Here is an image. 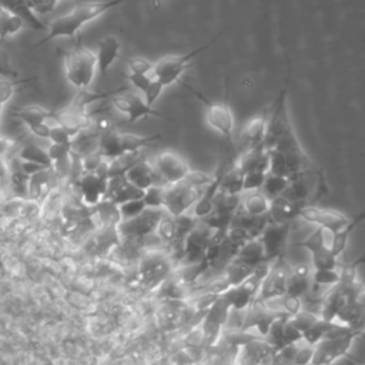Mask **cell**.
Returning a JSON list of instances; mask_svg holds the SVG:
<instances>
[{
    "label": "cell",
    "mask_w": 365,
    "mask_h": 365,
    "mask_svg": "<svg viewBox=\"0 0 365 365\" xmlns=\"http://www.w3.org/2000/svg\"><path fill=\"white\" fill-rule=\"evenodd\" d=\"M312 285H322V287H332L341 281V268L332 269H314L312 271Z\"/></svg>",
    "instance_id": "74e56055"
},
{
    "label": "cell",
    "mask_w": 365,
    "mask_h": 365,
    "mask_svg": "<svg viewBox=\"0 0 365 365\" xmlns=\"http://www.w3.org/2000/svg\"><path fill=\"white\" fill-rule=\"evenodd\" d=\"M144 191L133 185L124 174L121 175H111L107 180V188L103 200H107L110 202H114L117 205L135 200V198H143Z\"/></svg>",
    "instance_id": "2e32d148"
},
{
    "label": "cell",
    "mask_w": 365,
    "mask_h": 365,
    "mask_svg": "<svg viewBox=\"0 0 365 365\" xmlns=\"http://www.w3.org/2000/svg\"><path fill=\"white\" fill-rule=\"evenodd\" d=\"M204 190L205 188H200V187L192 185L185 178L178 181V182L168 184V185L164 187L163 208L174 217H177L180 214H184L188 210H191V207L201 197Z\"/></svg>",
    "instance_id": "277c9868"
},
{
    "label": "cell",
    "mask_w": 365,
    "mask_h": 365,
    "mask_svg": "<svg viewBox=\"0 0 365 365\" xmlns=\"http://www.w3.org/2000/svg\"><path fill=\"white\" fill-rule=\"evenodd\" d=\"M97 56L87 47H76L64 56V73L67 81L77 90L87 88L96 76Z\"/></svg>",
    "instance_id": "7a4b0ae2"
},
{
    "label": "cell",
    "mask_w": 365,
    "mask_h": 365,
    "mask_svg": "<svg viewBox=\"0 0 365 365\" xmlns=\"http://www.w3.org/2000/svg\"><path fill=\"white\" fill-rule=\"evenodd\" d=\"M282 338H284V345L287 348V346L302 342V332L295 325H292L291 321L287 318L282 328Z\"/></svg>",
    "instance_id": "f6af8a7d"
},
{
    "label": "cell",
    "mask_w": 365,
    "mask_h": 365,
    "mask_svg": "<svg viewBox=\"0 0 365 365\" xmlns=\"http://www.w3.org/2000/svg\"><path fill=\"white\" fill-rule=\"evenodd\" d=\"M36 78L37 77H29L24 80H11V78L0 77V106H4L11 98V96L16 93V90L20 84L24 86Z\"/></svg>",
    "instance_id": "f35d334b"
},
{
    "label": "cell",
    "mask_w": 365,
    "mask_h": 365,
    "mask_svg": "<svg viewBox=\"0 0 365 365\" xmlns=\"http://www.w3.org/2000/svg\"><path fill=\"white\" fill-rule=\"evenodd\" d=\"M291 321L292 325H295L301 332H304L305 329H308L311 325H314L317 321L321 319V317L309 309H301L298 314H295L294 317L288 318Z\"/></svg>",
    "instance_id": "60d3db41"
},
{
    "label": "cell",
    "mask_w": 365,
    "mask_h": 365,
    "mask_svg": "<svg viewBox=\"0 0 365 365\" xmlns=\"http://www.w3.org/2000/svg\"><path fill=\"white\" fill-rule=\"evenodd\" d=\"M298 217L307 222L315 224L317 227H322L331 232H338L355 221L339 211L319 208V207L307 205V204L299 208Z\"/></svg>",
    "instance_id": "30bf717a"
},
{
    "label": "cell",
    "mask_w": 365,
    "mask_h": 365,
    "mask_svg": "<svg viewBox=\"0 0 365 365\" xmlns=\"http://www.w3.org/2000/svg\"><path fill=\"white\" fill-rule=\"evenodd\" d=\"M46 170L29 177V194L34 198L44 197L50 190V175L46 173Z\"/></svg>",
    "instance_id": "e575fe53"
},
{
    "label": "cell",
    "mask_w": 365,
    "mask_h": 365,
    "mask_svg": "<svg viewBox=\"0 0 365 365\" xmlns=\"http://www.w3.org/2000/svg\"><path fill=\"white\" fill-rule=\"evenodd\" d=\"M291 231V222H274L269 221L262 232L259 234V241L264 248L265 258L268 261H274L278 257H282L284 250L288 242Z\"/></svg>",
    "instance_id": "4fadbf2b"
},
{
    "label": "cell",
    "mask_w": 365,
    "mask_h": 365,
    "mask_svg": "<svg viewBox=\"0 0 365 365\" xmlns=\"http://www.w3.org/2000/svg\"><path fill=\"white\" fill-rule=\"evenodd\" d=\"M312 275H301L297 272H289L288 281H287V292L289 295H295L299 298H304L311 291V279Z\"/></svg>",
    "instance_id": "4dcf8cb0"
},
{
    "label": "cell",
    "mask_w": 365,
    "mask_h": 365,
    "mask_svg": "<svg viewBox=\"0 0 365 365\" xmlns=\"http://www.w3.org/2000/svg\"><path fill=\"white\" fill-rule=\"evenodd\" d=\"M332 234L331 231L322 228V227H317L315 231H312L307 238H304L302 241L298 242V245H301L302 248L308 250L309 252H314L317 250H321L324 247L329 248L331 245V240H332Z\"/></svg>",
    "instance_id": "f546056e"
},
{
    "label": "cell",
    "mask_w": 365,
    "mask_h": 365,
    "mask_svg": "<svg viewBox=\"0 0 365 365\" xmlns=\"http://www.w3.org/2000/svg\"><path fill=\"white\" fill-rule=\"evenodd\" d=\"M359 334L348 331L345 334L324 338L314 346L311 365H332L335 361L348 356L355 338Z\"/></svg>",
    "instance_id": "5b68a950"
},
{
    "label": "cell",
    "mask_w": 365,
    "mask_h": 365,
    "mask_svg": "<svg viewBox=\"0 0 365 365\" xmlns=\"http://www.w3.org/2000/svg\"><path fill=\"white\" fill-rule=\"evenodd\" d=\"M268 127V114H259L247 121L241 134V153L264 145Z\"/></svg>",
    "instance_id": "e0dca14e"
},
{
    "label": "cell",
    "mask_w": 365,
    "mask_h": 365,
    "mask_svg": "<svg viewBox=\"0 0 365 365\" xmlns=\"http://www.w3.org/2000/svg\"><path fill=\"white\" fill-rule=\"evenodd\" d=\"M53 111L51 110H47L41 106H37V104H33V106H27V107H23L20 110H17L14 113V115L21 121L24 123L27 127L29 125H33V124H38V123H44L48 117H51Z\"/></svg>",
    "instance_id": "83f0119b"
},
{
    "label": "cell",
    "mask_w": 365,
    "mask_h": 365,
    "mask_svg": "<svg viewBox=\"0 0 365 365\" xmlns=\"http://www.w3.org/2000/svg\"><path fill=\"white\" fill-rule=\"evenodd\" d=\"M356 221H358V220H355V221H354L351 225H348L346 228H344V230H341V231L332 234V240H331L329 250H331V252H332L335 257H339V255L345 251L349 232L352 231V228H354V225L356 224Z\"/></svg>",
    "instance_id": "ab89813d"
},
{
    "label": "cell",
    "mask_w": 365,
    "mask_h": 365,
    "mask_svg": "<svg viewBox=\"0 0 365 365\" xmlns=\"http://www.w3.org/2000/svg\"><path fill=\"white\" fill-rule=\"evenodd\" d=\"M0 6L11 11L13 14L23 19L26 26L34 29V30H44L46 24L40 21L37 14L30 7L29 0H0Z\"/></svg>",
    "instance_id": "cb8c5ba5"
},
{
    "label": "cell",
    "mask_w": 365,
    "mask_h": 365,
    "mask_svg": "<svg viewBox=\"0 0 365 365\" xmlns=\"http://www.w3.org/2000/svg\"><path fill=\"white\" fill-rule=\"evenodd\" d=\"M164 211V208L145 207L138 215L120 221L117 225V232L127 240H141L151 235L155 232Z\"/></svg>",
    "instance_id": "8992f818"
},
{
    "label": "cell",
    "mask_w": 365,
    "mask_h": 365,
    "mask_svg": "<svg viewBox=\"0 0 365 365\" xmlns=\"http://www.w3.org/2000/svg\"><path fill=\"white\" fill-rule=\"evenodd\" d=\"M265 177H267V171H261V170L245 173L244 181H242V192L261 190V187L265 181Z\"/></svg>",
    "instance_id": "b9f144b4"
},
{
    "label": "cell",
    "mask_w": 365,
    "mask_h": 365,
    "mask_svg": "<svg viewBox=\"0 0 365 365\" xmlns=\"http://www.w3.org/2000/svg\"><path fill=\"white\" fill-rule=\"evenodd\" d=\"M110 103L117 111L127 115L130 123L137 121V120L144 118V117L164 118V115L160 111L150 107L145 103L144 97L138 96L137 93H125V94H118V96L114 94V96H111Z\"/></svg>",
    "instance_id": "5bb4252c"
},
{
    "label": "cell",
    "mask_w": 365,
    "mask_h": 365,
    "mask_svg": "<svg viewBox=\"0 0 365 365\" xmlns=\"http://www.w3.org/2000/svg\"><path fill=\"white\" fill-rule=\"evenodd\" d=\"M288 184H289V178L267 173V177H265V181H264L262 187H261V191H262L269 200H272V198L281 195V194L284 192V190L287 188Z\"/></svg>",
    "instance_id": "d590c367"
},
{
    "label": "cell",
    "mask_w": 365,
    "mask_h": 365,
    "mask_svg": "<svg viewBox=\"0 0 365 365\" xmlns=\"http://www.w3.org/2000/svg\"><path fill=\"white\" fill-rule=\"evenodd\" d=\"M127 66L130 68V73H137V74H151L153 73V66L154 63L148 61L144 57H133L127 60Z\"/></svg>",
    "instance_id": "7dc6e473"
},
{
    "label": "cell",
    "mask_w": 365,
    "mask_h": 365,
    "mask_svg": "<svg viewBox=\"0 0 365 365\" xmlns=\"http://www.w3.org/2000/svg\"><path fill=\"white\" fill-rule=\"evenodd\" d=\"M164 88H165V87H164L158 80L153 78V81L150 83V86L147 87V90L143 93L145 103H147L150 107H153L154 103H155V101L158 100V97L161 96V93H163Z\"/></svg>",
    "instance_id": "f907efd6"
},
{
    "label": "cell",
    "mask_w": 365,
    "mask_h": 365,
    "mask_svg": "<svg viewBox=\"0 0 365 365\" xmlns=\"http://www.w3.org/2000/svg\"><path fill=\"white\" fill-rule=\"evenodd\" d=\"M154 168L165 185L178 182L191 171L188 163L175 151L164 150L154 160Z\"/></svg>",
    "instance_id": "7c38bea8"
},
{
    "label": "cell",
    "mask_w": 365,
    "mask_h": 365,
    "mask_svg": "<svg viewBox=\"0 0 365 365\" xmlns=\"http://www.w3.org/2000/svg\"><path fill=\"white\" fill-rule=\"evenodd\" d=\"M121 51V43L115 36H104L103 38L98 40L97 43V70H100V73L103 76H106L108 73V68L111 67V64L117 60L118 54Z\"/></svg>",
    "instance_id": "d6986e66"
},
{
    "label": "cell",
    "mask_w": 365,
    "mask_h": 365,
    "mask_svg": "<svg viewBox=\"0 0 365 365\" xmlns=\"http://www.w3.org/2000/svg\"><path fill=\"white\" fill-rule=\"evenodd\" d=\"M269 204L271 200L261 190H254L241 194L238 208L250 215H267L269 212Z\"/></svg>",
    "instance_id": "7402d4cb"
},
{
    "label": "cell",
    "mask_w": 365,
    "mask_h": 365,
    "mask_svg": "<svg viewBox=\"0 0 365 365\" xmlns=\"http://www.w3.org/2000/svg\"><path fill=\"white\" fill-rule=\"evenodd\" d=\"M205 110V123L210 128L217 131L225 138H231L234 131V114L227 103H210L207 101Z\"/></svg>",
    "instance_id": "9a60e30c"
},
{
    "label": "cell",
    "mask_w": 365,
    "mask_h": 365,
    "mask_svg": "<svg viewBox=\"0 0 365 365\" xmlns=\"http://www.w3.org/2000/svg\"><path fill=\"white\" fill-rule=\"evenodd\" d=\"M334 324H335L334 321H325L321 318L319 321H317L314 325H311L308 329L302 332V342L315 346L319 341L325 338V335L334 327Z\"/></svg>",
    "instance_id": "1f68e13d"
},
{
    "label": "cell",
    "mask_w": 365,
    "mask_h": 365,
    "mask_svg": "<svg viewBox=\"0 0 365 365\" xmlns=\"http://www.w3.org/2000/svg\"><path fill=\"white\" fill-rule=\"evenodd\" d=\"M312 355H314V346L304 344L302 348H297L292 351L291 365H311Z\"/></svg>",
    "instance_id": "bcb514c9"
},
{
    "label": "cell",
    "mask_w": 365,
    "mask_h": 365,
    "mask_svg": "<svg viewBox=\"0 0 365 365\" xmlns=\"http://www.w3.org/2000/svg\"><path fill=\"white\" fill-rule=\"evenodd\" d=\"M26 23L19 16L13 14L3 6H0V38H7L23 30Z\"/></svg>",
    "instance_id": "f1b7e54d"
},
{
    "label": "cell",
    "mask_w": 365,
    "mask_h": 365,
    "mask_svg": "<svg viewBox=\"0 0 365 365\" xmlns=\"http://www.w3.org/2000/svg\"><path fill=\"white\" fill-rule=\"evenodd\" d=\"M160 134L154 135H135L131 133H120L115 130H108L98 137L97 150L103 154L104 158L111 160L120 154L143 150L144 147L160 140Z\"/></svg>",
    "instance_id": "3957f363"
},
{
    "label": "cell",
    "mask_w": 365,
    "mask_h": 365,
    "mask_svg": "<svg viewBox=\"0 0 365 365\" xmlns=\"http://www.w3.org/2000/svg\"><path fill=\"white\" fill-rule=\"evenodd\" d=\"M6 147H7V143H6V140L0 137V153H3V151L6 150Z\"/></svg>",
    "instance_id": "11a10c76"
},
{
    "label": "cell",
    "mask_w": 365,
    "mask_h": 365,
    "mask_svg": "<svg viewBox=\"0 0 365 365\" xmlns=\"http://www.w3.org/2000/svg\"><path fill=\"white\" fill-rule=\"evenodd\" d=\"M107 180H108L107 175H103L96 171L84 175L80 180V188L83 191V197L91 204L100 202L106 194Z\"/></svg>",
    "instance_id": "ffe728a7"
},
{
    "label": "cell",
    "mask_w": 365,
    "mask_h": 365,
    "mask_svg": "<svg viewBox=\"0 0 365 365\" xmlns=\"http://www.w3.org/2000/svg\"><path fill=\"white\" fill-rule=\"evenodd\" d=\"M19 73L13 68L10 63V54L7 50L0 47V77L3 78H14Z\"/></svg>",
    "instance_id": "681fc988"
},
{
    "label": "cell",
    "mask_w": 365,
    "mask_h": 365,
    "mask_svg": "<svg viewBox=\"0 0 365 365\" xmlns=\"http://www.w3.org/2000/svg\"><path fill=\"white\" fill-rule=\"evenodd\" d=\"M207 46L192 50L184 56H165L161 57L160 60H157L153 66V73L151 76L158 80L164 87L171 86L173 83H175L181 74L185 71L188 61L195 57L197 54H200L202 50H205Z\"/></svg>",
    "instance_id": "ba28073f"
},
{
    "label": "cell",
    "mask_w": 365,
    "mask_h": 365,
    "mask_svg": "<svg viewBox=\"0 0 365 365\" xmlns=\"http://www.w3.org/2000/svg\"><path fill=\"white\" fill-rule=\"evenodd\" d=\"M127 180L135 185L137 188L145 191L147 188L153 187V185H160V187H165L164 181L160 178V175L157 174L155 168L153 164H150L147 160H141L138 161L135 165H133L125 174Z\"/></svg>",
    "instance_id": "ac0fdd59"
},
{
    "label": "cell",
    "mask_w": 365,
    "mask_h": 365,
    "mask_svg": "<svg viewBox=\"0 0 365 365\" xmlns=\"http://www.w3.org/2000/svg\"><path fill=\"white\" fill-rule=\"evenodd\" d=\"M29 130L40 137V138H48L50 137V125L47 123V120L44 123H38V124H33V125H29Z\"/></svg>",
    "instance_id": "db71d44e"
},
{
    "label": "cell",
    "mask_w": 365,
    "mask_h": 365,
    "mask_svg": "<svg viewBox=\"0 0 365 365\" xmlns=\"http://www.w3.org/2000/svg\"><path fill=\"white\" fill-rule=\"evenodd\" d=\"M311 267L312 269H332L338 268V257H335L329 248L324 247L311 252Z\"/></svg>",
    "instance_id": "836d02e7"
},
{
    "label": "cell",
    "mask_w": 365,
    "mask_h": 365,
    "mask_svg": "<svg viewBox=\"0 0 365 365\" xmlns=\"http://www.w3.org/2000/svg\"><path fill=\"white\" fill-rule=\"evenodd\" d=\"M212 232V228H210L205 222L198 220L195 227L188 232V235L184 240L182 255L180 261H182L185 265L201 262L208 248V242Z\"/></svg>",
    "instance_id": "8fae6325"
},
{
    "label": "cell",
    "mask_w": 365,
    "mask_h": 365,
    "mask_svg": "<svg viewBox=\"0 0 365 365\" xmlns=\"http://www.w3.org/2000/svg\"><path fill=\"white\" fill-rule=\"evenodd\" d=\"M307 174L308 173H301V174L291 177L289 184L287 185V188L284 190V192L281 195H284L285 198H288L294 202L305 204V201L309 197V185H308L307 177H305Z\"/></svg>",
    "instance_id": "484cf974"
},
{
    "label": "cell",
    "mask_w": 365,
    "mask_h": 365,
    "mask_svg": "<svg viewBox=\"0 0 365 365\" xmlns=\"http://www.w3.org/2000/svg\"><path fill=\"white\" fill-rule=\"evenodd\" d=\"M58 0H29L30 7L36 14H44L50 13L56 9Z\"/></svg>",
    "instance_id": "f5cc1de1"
},
{
    "label": "cell",
    "mask_w": 365,
    "mask_h": 365,
    "mask_svg": "<svg viewBox=\"0 0 365 365\" xmlns=\"http://www.w3.org/2000/svg\"><path fill=\"white\" fill-rule=\"evenodd\" d=\"M268 222H269L268 214L267 215H250V214H245L244 211H241L240 208L235 211L232 221H231L232 225H238V227L244 228L251 235V238H258Z\"/></svg>",
    "instance_id": "d4e9b609"
},
{
    "label": "cell",
    "mask_w": 365,
    "mask_h": 365,
    "mask_svg": "<svg viewBox=\"0 0 365 365\" xmlns=\"http://www.w3.org/2000/svg\"><path fill=\"white\" fill-rule=\"evenodd\" d=\"M171 259L163 252H148L140 262V278L148 288L160 287L171 274Z\"/></svg>",
    "instance_id": "9c48e42d"
},
{
    "label": "cell",
    "mask_w": 365,
    "mask_h": 365,
    "mask_svg": "<svg viewBox=\"0 0 365 365\" xmlns=\"http://www.w3.org/2000/svg\"><path fill=\"white\" fill-rule=\"evenodd\" d=\"M127 78L130 80V83L133 84V87L141 93H144L147 90V87L150 86V83L153 81V76L151 74H137V73H130L127 76Z\"/></svg>",
    "instance_id": "816d5d0a"
},
{
    "label": "cell",
    "mask_w": 365,
    "mask_h": 365,
    "mask_svg": "<svg viewBox=\"0 0 365 365\" xmlns=\"http://www.w3.org/2000/svg\"><path fill=\"white\" fill-rule=\"evenodd\" d=\"M305 205L301 202H294L284 195H278L271 200L269 204V221L274 222H291L295 217H298L299 208Z\"/></svg>",
    "instance_id": "44dd1931"
},
{
    "label": "cell",
    "mask_w": 365,
    "mask_h": 365,
    "mask_svg": "<svg viewBox=\"0 0 365 365\" xmlns=\"http://www.w3.org/2000/svg\"><path fill=\"white\" fill-rule=\"evenodd\" d=\"M20 158L24 160V161H30V163L38 164V165H41L44 168H50L53 165V161H51L48 153L46 150H43L41 147L34 145V144L26 145L21 150V153H20Z\"/></svg>",
    "instance_id": "d6a6232c"
},
{
    "label": "cell",
    "mask_w": 365,
    "mask_h": 365,
    "mask_svg": "<svg viewBox=\"0 0 365 365\" xmlns=\"http://www.w3.org/2000/svg\"><path fill=\"white\" fill-rule=\"evenodd\" d=\"M144 208H145V204H144L143 198H135V200H130V201L120 204L118 211H120L121 221L138 215Z\"/></svg>",
    "instance_id": "7bdbcfd3"
},
{
    "label": "cell",
    "mask_w": 365,
    "mask_h": 365,
    "mask_svg": "<svg viewBox=\"0 0 365 365\" xmlns=\"http://www.w3.org/2000/svg\"><path fill=\"white\" fill-rule=\"evenodd\" d=\"M124 0H101V1H86L74 6L67 14H63L53 20L48 27L47 36L36 43V47H40L53 38L58 37H74L77 31L88 21L100 17L106 11L117 7Z\"/></svg>",
    "instance_id": "6da1fadb"
},
{
    "label": "cell",
    "mask_w": 365,
    "mask_h": 365,
    "mask_svg": "<svg viewBox=\"0 0 365 365\" xmlns=\"http://www.w3.org/2000/svg\"><path fill=\"white\" fill-rule=\"evenodd\" d=\"M291 272V267L287 264L284 257H278L271 261V265L261 281L255 299L268 301L278 298L287 292V281Z\"/></svg>",
    "instance_id": "52a82bcc"
},
{
    "label": "cell",
    "mask_w": 365,
    "mask_h": 365,
    "mask_svg": "<svg viewBox=\"0 0 365 365\" xmlns=\"http://www.w3.org/2000/svg\"><path fill=\"white\" fill-rule=\"evenodd\" d=\"M232 261L247 265L250 268H257L259 264H262L268 259L265 258L264 248H262L259 238H252L240 248V251L232 258Z\"/></svg>",
    "instance_id": "603a6c76"
},
{
    "label": "cell",
    "mask_w": 365,
    "mask_h": 365,
    "mask_svg": "<svg viewBox=\"0 0 365 365\" xmlns=\"http://www.w3.org/2000/svg\"><path fill=\"white\" fill-rule=\"evenodd\" d=\"M241 202V194H231L218 190L214 194V211L218 214H225V215H234L235 211L238 210Z\"/></svg>",
    "instance_id": "4316f807"
},
{
    "label": "cell",
    "mask_w": 365,
    "mask_h": 365,
    "mask_svg": "<svg viewBox=\"0 0 365 365\" xmlns=\"http://www.w3.org/2000/svg\"><path fill=\"white\" fill-rule=\"evenodd\" d=\"M143 200H144L145 207L163 208V202H164V187L153 185V187L147 188V190L144 191Z\"/></svg>",
    "instance_id": "ee69618b"
},
{
    "label": "cell",
    "mask_w": 365,
    "mask_h": 365,
    "mask_svg": "<svg viewBox=\"0 0 365 365\" xmlns=\"http://www.w3.org/2000/svg\"><path fill=\"white\" fill-rule=\"evenodd\" d=\"M71 150V143H51L47 153L53 163L67 160Z\"/></svg>",
    "instance_id": "c3c4849f"
},
{
    "label": "cell",
    "mask_w": 365,
    "mask_h": 365,
    "mask_svg": "<svg viewBox=\"0 0 365 365\" xmlns=\"http://www.w3.org/2000/svg\"><path fill=\"white\" fill-rule=\"evenodd\" d=\"M161 241L164 242H168L171 244L175 238V217L171 215L170 212L164 211L158 225H157V230L154 232Z\"/></svg>",
    "instance_id": "8d00e7d4"
}]
</instances>
